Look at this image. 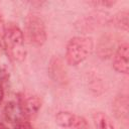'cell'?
<instances>
[{
	"mask_svg": "<svg viewBox=\"0 0 129 129\" xmlns=\"http://www.w3.org/2000/svg\"><path fill=\"white\" fill-rule=\"evenodd\" d=\"M93 39L89 36H76L69 40L66 48V59L70 66L83 62L92 52Z\"/></svg>",
	"mask_w": 129,
	"mask_h": 129,
	"instance_id": "1",
	"label": "cell"
},
{
	"mask_svg": "<svg viewBox=\"0 0 129 129\" xmlns=\"http://www.w3.org/2000/svg\"><path fill=\"white\" fill-rule=\"evenodd\" d=\"M3 46L7 54L15 61H22L26 56L24 47V35L21 29L14 24H10L5 31Z\"/></svg>",
	"mask_w": 129,
	"mask_h": 129,
	"instance_id": "2",
	"label": "cell"
},
{
	"mask_svg": "<svg viewBox=\"0 0 129 129\" xmlns=\"http://www.w3.org/2000/svg\"><path fill=\"white\" fill-rule=\"evenodd\" d=\"M25 35L30 44L42 45L46 40V29L42 19L36 15H28L25 19Z\"/></svg>",
	"mask_w": 129,
	"mask_h": 129,
	"instance_id": "3",
	"label": "cell"
},
{
	"mask_svg": "<svg viewBox=\"0 0 129 129\" xmlns=\"http://www.w3.org/2000/svg\"><path fill=\"white\" fill-rule=\"evenodd\" d=\"M17 104L24 118H29L36 114L41 107V101L37 96L25 92L18 94Z\"/></svg>",
	"mask_w": 129,
	"mask_h": 129,
	"instance_id": "4",
	"label": "cell"
},
{
	"mask_svg": "<svg viewBox=\"0 0 129 129\" xmlns=\"http://www.w3.org/2000/svg\"><path fill=\"white\" fill-rule=\"evenodd\" d=\"M128 56H129V46L128 43H122L113 58V67L118 73L128 74L129 64H128Z\"/></svg>",
	"mask_w": 129,
	"mask_h": 129,
	"instance_id": "5",
	"label": "cell"
},
{
	"mask_svg": "<svg viewBox=\"0 0 129 129\" xmlns=\"http://www.w3.org/2000/svg\"><path fill=\"white\" fill-rule=\"evenodd\" d=\"M114 110L116 116L124 122H127L128 119V100L126 96H121L115 100Z\"/></svg>",
	"mask_w": 129,
	"mask_h": 129,
	"instance_id": "6",
	"label": "cell"
},
{
	"mask_svg": "<svg viewBox=\"0 0 129 129\" xmlns=\"http://www.w3.org/2000/svg\"><path fill=\"white\" fill-rule=\"evenodd\" d=\"M4 114H5L6 119L9 120L10 122H13V123H16L19 120L24 118L18 104L15 102H10L5 106Z\"/></svg>",
	"mask_w": 129,
	"mask_h": 129,
	"instance_id": "7",
	"label": "cell"
},
{
	"mask_svg": "<svg viewBox=\"0 0 129 129\" xmlns=\"http://www.w3.org/2000/svg\"><path fill=\"white\" fill-rule=\"evenodd\" d=\"M94 122L97 129H115L110 118L103 112H97L94 114Z\"/></svg>",
	"mask_w": 129,
	"mask_h": 129,
	"instance_id": "8",
	"label": "cell"
},
{
	"mask_svg": "<svg viewBox=\"0 0 129 129\" xmlns=\"http://www.w3.org/2000/svg\"><path fill=\"white\" fill-rule=\"evenodd\" d=\"M75 114L71 112H58L55 116V122L60 127H71Z\"/></svg>",
	"mask_w": 129,
	"mask_h": 129,
	"instance_id": "9",
	"label": "cell"
},
{
	"mask_svg": "<svg viewBox=\"0 0 129 129\" xmlns=\"http://www.w3.org/2000/svg\"><path fill=\"white\" fill-rule=\"evenodd\" d=\"M70 128H72V129H91L87 120L84 117L78 116V115H75V118H74L73 123Z\"/></svg>",
	"mask_w": 129,
	"mask_h": 129,
	"instance_id": "10",
	"label": "cell"
},
{
	"mask_svg": "<svg viewBox=\"0 0 129 129\" xmlns=\"http://www.w3.org/2000/svg\"><path fill=\"white\" fill-rule=\"evenodd\" d=\"M14 129H33V128L31 126V124L23 118V119H21V120H19L18 122L15 123V128Z\"/></svg>",
	"mask_w": 129,
	"mask_h": 129,
	"instance_id": "11",
	"label": "cell"
},
{
	"mask_svg": "<svg viewBox=\"0 0 129 129\" xmlns=\"http://www.w3.org/2000/svg\"><path fill=\"white\" fill-rule=\"evenodd\" d=\"M5 31H6V27H5L4 19H3L2 15L0 14V45H3L4 36H5Z\"/></svg>",
	"mask_w": 129,
	"mask_h": 129,
	"instance_id": "12",
	"label": "cell"
},
{
	"mask_svg": "<svg viewBox=\"0 0 129 129\" xmlns=\"http://www.w3.org/2000/svg\"><path fill=\"white\" fill-rule=\"evenodd\" d=\"M3 96H4L3 89H2V87H1V85H0V103H1V102H2V100H3Z\"/></svg>",
	"mask_w": 129,
	"mask_h": 129,
	"instance_id": "13",
	"label": "cell"
},
{
	"mask_svg": "<svg viewBox=\"0 0 129 129\" xmlns=\"http://www.w3.org/2000/svg\"><path fill=\"white\" fill-rule=\"evenodd\" d=\"M0 129H8V128H7V126L4 123H1L0 122Z\"/></svg>",
	"mask_w": 129,
	"mask_h": 129,
	"instance_id": "14",
	"label": "cell"
}]
</instances>
